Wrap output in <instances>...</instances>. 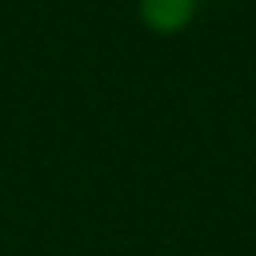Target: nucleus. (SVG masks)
Masks as SVG:
<instances>
[{
    "instance_id": "nucleus-1",
    "label": "nucleus",
    "mask_w": 256,
    "mask_h": 256,
    "mask_svg": "<svg viewBox=\"0 0 256 256\" xmlns=\"http://www.w3.org/2000/svg\"><path fill=\"white\" fill-rule=\"evenodd\" d=\"M196 16V0H140V19L154 34H181Z\"/></svg>"
}]
</instances>
